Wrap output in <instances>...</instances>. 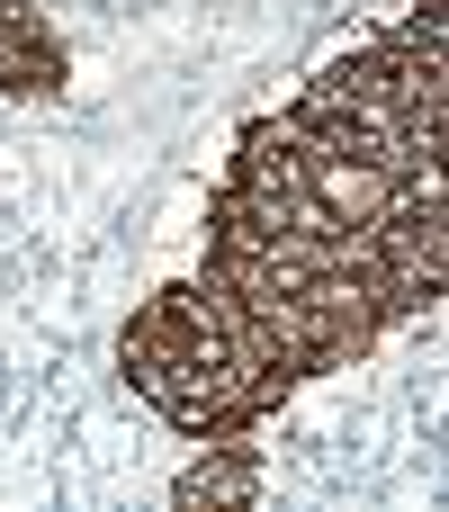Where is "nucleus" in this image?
Returning <instances> with one entry per match:
<instances>
[{
  "mask_svg": "<svg viewBox=\"0 0 449 512\" xmlns=\"http://www.w3.org/2000/svg\"><path fill=\"white\" fill-rule=\"evenodd\" d=\"M117 369L126 387L180 423L189 441H234V432H261L297 387L306 369L288 360V342L216 279H171L153 288L126 333H117Z\"/></svg>",
  "mask_w": 449,
  "mask_h": 512,
  "instance_id": "obj_1",
  "label": "nucleus"
},
{
  "mask_svg": "<svg viewBox=\"0 0 449 512\" xmlns=\"http://www.w3.org/2000/svg\"><path fill=\"white\" fill-rule=\"evenodd\" d=\"M72 81V54L36 0H0V99H54Z\"/></svg>",
  "mask_w": 449,
  "mask_h": 512,
  "instance_id": "obj_2",
  "label": "nucleus"
},
{
  "mask_svg": "<svg viewBox=\"0 0 449 512\" xmlns=\"http://www.w3.org/2000/svg\"><path fill=\"white\" fill-rule=\"evenodd\" d=\"M261 495V441L252 432H234V441H207V459L198 468H180V486H171V504L180 512H216V504H252Z\"/></svg>",
  "mask_w": 449,
  "mask_h": 512,
  "instance_id": "obj_3",
  "label": "nucleus"
}]
</instances>
